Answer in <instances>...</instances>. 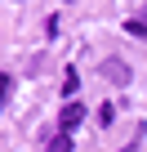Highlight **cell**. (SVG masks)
I'll return each instance as SVG.
<instances>
[{
  "mask_svg": "<svg viewBox=\"0 0 147 152\" xmlns=\"http://www.w3.org/2000/svg\"><path fill=\"white\" fill-rule=\"evenodd\" d=\"M76 90H80V76H76V72H71V76H67V81H62V94H67V99H76Z\"/></svg>",
  "mask_w": 147,
  "mask_h": 152,
  "instance_id": "cell-3",
  "label": "cell"
},
{
  "mask_svg": "<svg viewBox=\"0 0 147 152\" xmlns=\"http://www.w3.org/2000/svg\"><path fill=\"white\" fill-rule=\"evenodd\" d=\"M112 116H116V107H112V103H103V107H98V121H103V125H112Z\"/></svg>",
  "mask_w": 147,
  "mask_h": 152,
  "instance_id": "cell-5",
  "label": "cell"
},
{
  "mask_svg": "<svg viewBox=\"0 0 147 152\" xmlns=\"http://www.w3.org/2000/svg\"><path fill=\"white\" fill-rule=\"evenodd\" d=\"M103 76H107L112 85H129V67H125L120 58H107V63H103Z\"/></svg>",
  "mask_w": 147,
  "mask_h": 152,
  "instance_id": "cell-2",
  "label": "cell"
},
{
  "mask_svg": "<svg viewBox=\"0 0 147 152\" xmlns=\"http://www.w3.org/2000/svg\"><path fill=\"white\" fill-rule=\"evenodd\" d=\"M80 121H85V107H80L76 99H67V107H62V116H58V134H71Z\"/></svg>",
  "mask_w": 147,
  "mask_h": 152,
  "instance_id": "cell-1",
  "label": "cell"
},
{
  "mask_svg": "<svg viewBox=\"0 0 147 152\" xmlns=\"http://www.w3.org/2000/svg\"><path fill=\"white\" fill-rule=\"evenodd\" d=\"M49 152H71V134H58V139L49 143Z\"/></svg>",
  "mask_w": 147,
  "mask_h": 152,
  "instance_id": "cell-4",
  "label": "cell"
},
{
  "mask_svg": "<svg viewBox=\"0 0 147 152\" xmlns=\"http://www.w3.org/2000/svg\"><path fill=\"white\" fill-rule=\"evenodd\" d=\"M125 27H129V36H147V23H138V18H129Z\"/></svg>",
  "mask_w": 147,
  "mask_h": 152,
  "instance_id": "cell-6",
  "label": "cell"
}]
</instances>
